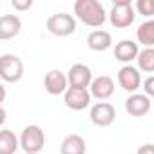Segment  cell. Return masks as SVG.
I'll return each instance as SVG.
<instances>
[{
    "instance_id": "1",
    "label": "cell",
    "mask_w": 154,
    "mask_h": 154,
    "mask_svg": "<svg viewBox=\"0 0 154 154\" xmlns=\"http://www.w3.org/2000/svg\"><path fill=\"white\" fill-rule=\"evenodd\" d=\"M74 13L89 27H100L107 18L105 8L98 0H78V2H74Z\"/></svg>"
},
{
    "instance_id": "2",
    "label": "cell",
    "mask_w": 154,
    "mask_h": 154,
    "mask_svg": "<svg viewBox=\"0 0 154 154\" xmlns=\"http://www.w3.org/2000/svg\"><path fill=\"white\" fill-rule=\"evenodd\" d=\"M134 8L129 0H116L112 2V8H111V13H109V20L114 27L118 29H123V27H129L132 22H134Z\"/></svg>"
},
{
    "instance_id": "3",
    "label": "cell",
    "mask_w": 154,
    "mask_h": 154,
    "mask_svg": "<svg viewBox=\"0 0 154 154\" xmlns=\"http://www.w3.org/2000/svg\"><path fill=\"white\" fill-rule=\"evenodd\" d=\"M45 145L44 131L38 125H27L22 131L20 136V147L26 150V154H38Z\"/></svg>"
},
{
    "instance_id": "4",
    "label": "cell",
    "mask_w": 154,
    "mask_h": 154,
    "mask_svg": "<svg viewBox=\"0 0 154 154\" xmlns=\"http://www.w3.org/2000/svg\"><path fill=\"white\" fill-rule=\"evenodd\" d=\"M47 31L54 36H69L76 31V20L69 13H56L47 18Z\"/></svg>"
},
{
    "instance_id": "5",
    "label": "cell",
    "mask_w": 154,
    "mask_h": 154,
    "mask_svg": "<svg viewBox=\"0 0 154 154\" xmlns=\"http://www.w3.org/2000/svg\"><path fill=\"white\" fill-rule=\"evenodd\" d=\"M0 76L4 82H18L24 76V63L15 54L0 56Z\"/></svg>"
},
{
    "instance_id": "6",
    "label": "cell",
    "mask_w": 154,
    "mask_h": 154,
    "mask_svg": "<svg viewBox=\"0 0 154 154\" xmlns=\"http://www.w3.org/2000/svg\"><path fill=\"white\" fill-rule=\"evenodd\" d=\"M67 80H69V87L87 89L93 84V72L85 63H74L67 72Z\"/></svg>"
},
{
    "instance_id": "7",
    "label": "cell",
    "mask_w": 154,
    "mask_h": 154,
    "mask_svg": "<svg viewBox=\"0 0 154 154\" xmlns=\"http://www.w3.org/2000/svg\"><path fill=\"white\" fill-rule=\"evenodd\" d=\"M89 118L98 127H109L116 118V109L107 102H98V103H94L91 107Z\"/></svg>"
},
{
    "instance_id": "8",
    "label": "cell",
    "mask_w": 154,
    "mask_h": 154,
    "mask_svg": "<svg viewBox=\"0 0 154 154\" xmlns=\"http://www.w3.org/2000/svg\"><path fill=\"white\" fill-rule=\"evenodd\" d=\"M63 102L69 109L72 111H84L89 103H91V93L87 89H76V87H69L67 93L63 94Z\"/></svg>"
},
{
    "instance_id": "9",
    "label": "cell",
    "mask_w": 154,
    "mask_h": 154,
    "mask_svg": "<svg viewBox=\"0 0 154 154\" xmlns=\"http://www.w3.org/2000/svg\"><path fill=\"white\" fill-rule=\"evenodd\" d=\"M118 82L122 85V89L129 91V93H134L141 87V76H140V71L132 65H123L120 71H118Z\"/></svg>"
},
{
    "instance_id": "10",
    "label": "cell",
    "mask_w": 154,
    "mask_h": 154,
    "mask_svg": "<svg viewBox=\"0 0 154 154\" xmlns=\"http://www.w3.org/2000/svg\"><path fill=\"white\" fill-rule=\"evenodd\" d=\"M69 85V80H67V76L63 74V72H60V71H49L47 74H45V78H44V87H45V91L49 93V94H54V96H58V94H65L67 93V87Z\"/></svg>"
},
{
    "instance_id": "11",
    "label": "cell",
    "mask_w": 154,
    "mask_h": 154,
    "mask_svg": "<svg viewBox=\"0 0 154 154\" xmlns=\"http://www.w3.org/2000/svg\"><path fill=\"white\" fill-rule=\"evenodd\" d=\"M125 111L134 116V118H141L150 111V100L147 94H131L125 100Z\"/></svg>"
},
{
    "instance_id": "12",
    "label": "cell",
    "mask_w": 154,
    "mask_h": 154,
    "mask_svg": "<svg viewBox=\"0 0 154 154\" xmlns=\"http://www.w3.org/2000/svg\"><path fill=\"white\" fill-rule=\"evenodd\" d=\"M114 94V82L111 76H98V78L93 80L91 84V96L98 98V100H107Z\"/></svg>"
},
{
    "instance_id": "13",
    "label": "cell",
    "mask_w": 154,
    "mask_h": 154,
    "mask_svg": "<svg viewBox=\"0 0 154 154\" xmlns=\"http://www.w3.org/2000/svg\"><path fill=\"white\" fill-rule=\"evenodd\" d=\"M22 29V22L17 15H4L0 18V40H9Z\"/></svg>"
},
{
    "instance_id": "14",
    "label": "cell",
    "mask_w": 154,
    "mask_h": 154,
    "mask_svg": "<svg viewBox=\"0 0 154 154\" xmlns=\"http://www.w3.org/2000/svg\"><path fill=\"white\" fill-rule=\"evenodd\" d=\"M138 54H140L138 44L132 42V40H122L114 47V58L120 60V62H123V63H129V62L136 60Z\"/></svg>"
},
{
    "instance_id": "15",
    "label": "cell",
    "mask_w": 154,
    "mask_h": 154,
    "mask_svg": "<svg viewBox=\"0 0 154 154\" xmlns=\"http://www.w3.org/2000/svg\"><path fill=\"white\" fill-rule=\"evenodd\" d=\"M111 44H112V36L107 31H102V29L91 31L89 36H87V45L93 51H105V49L111 47Z\"/></svg>"
},
{
    "instance_id": "16",
    "label": "cell",
    "mask_w": 154,
    "mask_h": 154,
    "mask_svg": "<svg viewBox=\"0 0 154 154\" xmlns=\"http://www.w3.org/2000/svg\"><path fill=\"white\" fill-rule=\"evenodd\" d=\"M62 154H85V140L80 134H69L62 141Z\"/></svg>"
},
{
    "instance_id": "17",
    "label": "cell",
    "mask_w": 154,
    "mask_h": 154,
    "mask_svg": "<svg viewBox=\"0 0 154 154\" xmlns=\"http://www.w3.org/2000/svg\"><path fill=\"white\" fill-rule=\"evenodd\" d=\"M18 147L20 141L15 136V132L9 129H2V132H0V154H15Z\"/></svg>"
},
{
    "instance_id": "18",
    "label": "cell",
    "mask_w": 154,
    "mask_h": 154,
    "mask_svg": "<svg viewBox=\"0 0 154 154\" xmlns=\"http://www.w3.org/2000/svg\"><path fill=\"white\" fill-rule=\"evenodd\" d=\"M136 38H138V42L143 44L145 47H152V45H154V20L143 22V24L136 29Z\"/></svg>"
},
{
    "instance_id": "19",
    "label": "cell",
    "mask_w": 154,
    "mask_h": 154,
    "mask_svg": "<svg viewBox=\"0 0 154 154\" xmlns=\"http://www.w3.org/2000/svg\"><path fill=\"white\" fill-rule=\"evenodd\" d=\"M138 69L145 72H154V47H145L138 54Z\"/></svg>"
},
{
    "instance_id": "20",
    "label": "cell",
    "mask_w": 154,
    "mask_h": 154,
    "mask_svg": "<svg viewBox=\"0 0 154 154\" xmlns=\"http://www.w3.org/2000/svg\"><path fill=\"white\" fill-rule=\"evenodd\" d=\"M136 9L143 17L154 15V0H138V2H136Z\"/></svg>"
},
{
    "instance_id": "21",
    "label": "cell",
    "mask_w": 154,
    "mask_h": 154,
    "mask_svg": "<svg viewBox=\"0 0 154 154\" xmlns=\"http://www.w3.org/2000/svg\"><path fill=\"white\" fill-rule=\"evenodd\" d=\"M11 6L15 9H18V11H26V9H29L33 6V2H31V0H13Z\"/></svg>"
},
{
    "instance_id": "22",
    "label": "cell",
    "mask_w": 154,
    "mask_h": 154,
    "mask_svg": "<svg viewBox=\"0 0 154 154\" xmlns=\"http://www.w3.org/2000/svg\"><path fill=\"white\" fill-rule=\"evenodd\" d=\"M143 89H145V94H147V96H154V74L149 76V78L145 80Z\"/></svg>"
},
{
    "instance_id": "23",
    "label": "cell",
    "mask_w": 154,
    "mask_h": 154,
    "mask_svg": "<svg viewBox=\"0 0 154 154\" xmlns=\"http://www.w3.org/2000/svg\"><path fill=\"white\" fill-rule=\"evenodd\" d=\"M136 154H154V145L152 143H145V145H141L138 149Z\"/></svg>"
},
{
    "instance_id": "24",
    "label": "cell",
    "mask_w": 154,
    "mask_h": 154,
    "mask_svg": "<svg viewBox=\"0 0 154 154\" xmlns=\"http://www.w3.org/2000/svg\"><path fill=\"white\" fill-rule=\"evenodd\" d=\"M6 122V109L2 107V109H0V123H4Z\"/></svg>"
}]
</instances>
